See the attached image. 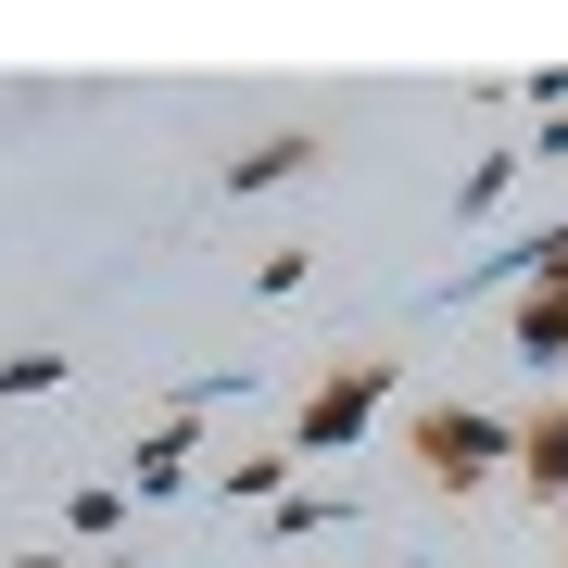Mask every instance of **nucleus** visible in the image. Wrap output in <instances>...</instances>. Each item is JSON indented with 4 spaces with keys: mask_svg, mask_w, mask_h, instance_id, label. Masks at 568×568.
<instances>
[{
    "mask_svg": "<svg viewBox=\"0 0 568 568\" xmlns=\"http://www.w3.org/2000/svg\"><path fill=\"white\" fill-rule=\"evenodd\" d=\"M518 354L530 366H568V291H530V304H518Z\"/></svg>",
    "mask_w": 568,
    "mask_h": 568,
    "instance_id": "obj_7",
    "label": "nucleus"
},
{
    "mask_svg": "<svg viewBox=\"0 0 568 568\" xmlns=\"http://www.w3.org/2000/svg\"><path fill=\"white\" fill-rule=\"evenodd\" d=\"M316 152H328V140H304V126H278L265 152H241V164H227V190H278V178H316Z\"/></svg>",
    "mask_w": 568,
    "mask_h": 568,
    "instance_id": "obj_5",
    "label": "nucleus"
},
{
    "mask_svg": "<svg viewBox=\"0 0 568 568\" xmlns=\"http://www.w3.org/2000/svg\"><path fill=\"white\" fill-rule=\"evenodd\" d=\"M518 480H530V493H556V506H568V405H544V417L518 429Z\"/></svg>",
    "mask_w": 568,
    "mask_h": 568,
    "instance_id": "obj_4",
    "label": "nucleus"
},
{
    "mask_svg": "<svg viewBox=\"0 0 568 568\" xmlns=\"http://www.w3.org/2000/svg\"><path fill=\"white\" fill-rule=\"evenodd\" d=\"M63 530H77V544H114L126 530V480H89L77 506H63Z\"/></svg>",
    "mask_w": 568,
    "mask_h": 568,
    "instance_id": "obj_8",
    "label": "nucleus"
},
{
    "mask_svg": "<svg viewBox=\"0 0 568 568\" xmlns=\"http://www.w3.org/2000/svg\"><path fill=\"white\" fill-rule=\"evenodd\" d=\"M190 480H203V417H164V429L126 443V493H140V506H164V493H190Z\"/></svg>",
    "mask_w": 568,
    "mask_h": 568,
    "instance_id": "obj_3",
    "label": "nucleus"
},
{
    "mask_svg": "<svg viewBox=\"0 0 568 568\" xmlns=\"http://www.w3.org/2000/svg\"><path fill=\"white\" fill-rule=\"evenodd\" d=\"M405 455H417L443 493H467V480H493V467L518 455V429L480 417V405H417V417H405Z\"/></svg>",
    "mask_w": 568,
    "mask_h": 568,
    "instance_id": "obj_2",
    "label": "nucleus"
},
{
    "mask_svg": "<svg viewBox=\"0 0 568 568\" xmlns=\"http://www.w3.org/2000/svg\"><path fill=\"white\" fill-rule=\"evenodd\" d=\"M13 568H51V556H13Z\"/></svg>",
    "mask_w": 568,
    "mask_h": 568,
    "instance_id": "obj_13",
    "label": "nucleus"
},
{
    "mask_svg": "<svg viewBox=\"0 0 568 568\" xmlns=\"http://www.w3.org/2000/svg\"><path fill=\"white\" fill-rule=\"evenodd\" d=\"M316 530H342V493H278V544H316Z\"/></svg>",
    "mask_w": 568,
    "mask_h": 568,
    "instance_id": "obj_11",
    "label": "nucleus"
},
{
    "mask_svg": "<svg viewBox=\"0 0 568 568\" xmlns=\"http://www.w3.org/2000/svg\"><path fill=\"white\" fill-rule=\"evenodd\" d=\"M39 392H63V354H0V405H39Z\"/></svg>",
    "mask_w": 568,
    "mask_h": 568,
    "instance_id": "obj_10",
    "label": "nucleus"
},
{
    "mask_svg": "<svg viewBox=\"0 0 568 568\" xmlns=\"http://www.w3.org/2000/svg\"><path fill=\"white\" fill-rule=\"evenodd\" d=\"M392 379H405L392 354H354V366H328V379L304 392V417H291V467H304V455H354V443H366V417L392 405Z\"/></svg>",
    "mask_w": 568,
    "mask_h": 568,
    "instance_id": "obj_1",
    "label": "nucleus"
},
{
    "mask_svg": "<svg viewBox=\"0 0 568 568\" xmlns=\"http://www.w3.org/2000/svg\"><path fill=\"white\" fill-rule=\"evenodd\" d=\"M530 164H568V114H544V140H530Z\"/></svg>",
    "mask_w": 568,
    "mask_h": 568,
    "instance_id": "obj_12",
    "label": "nucleus"
},
{
    "mask_svg": "<svg viewBox=\"0 0 568 568\" xmlns=\"http://www.w3.org/2000/svg\"><path fill=\"white\" fill-rule=\"evenodd\" d=\"M203 493H227V506H278V493H291V443H278V455H227V467H203Z\"/></svg>",
    "mask_w": 568,
    "mask_h": 568,
    "instance_id": "obj_6",
    "label": "nucleus"
},
{
    "mask_svg": "<svg viewBox=\"0 0 568 568\" xmlns=\"http://www.w3.org/2000/svg\"><path fill=\"white\" fill-rule=\"evenodd\" d=\"M518 164H530V152H480V164H467V190H455V215H493V203H506V178H518Z\"/></svg>",
    "mask_w": 568,
    "mask_h": 568,
    "instance_id": "obj_9",
    "label": "nucleus"
}]
</instances>
